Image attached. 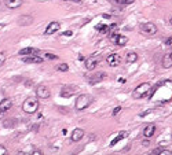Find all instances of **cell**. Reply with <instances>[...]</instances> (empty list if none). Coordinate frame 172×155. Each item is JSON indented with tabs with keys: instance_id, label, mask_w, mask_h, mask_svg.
I'll list each match as a JSON object with an SVG mask.
<instances>
[{
	"instance_id": "obj_1",
	"label": "cell",
	"mask_w": 172,
	"mask_h": 155,
	"mask_svg": "<svg viewBox=\"0 0 172 155\" xmlns=\"http://www.w3.org/2000/svg\"><path fill=\"white\" fill-rule=\"evenodd\" d=\"M22 110L26 114H35L39 110V97L37 96H29L22 103Z\"/></svg>"
},
{
	"instance_id": "obj_2",
	"label": "cell",
	"mask_w": 172,
	"mask_h": 155,
	"mask_svg": "<svg viewBox=\"0 0 172 155\" xmlns=\"http://www.w3.org/2000/svg\"><path fill=\"white\" fill-rule=\"evenodd\" d=\"M92 102H94V97L91 96V95L83 94V95H80V96L76 99V102H75V108L77 110V111H83V110H86V108L90 107Z\"/></svg>"
},
{
	"instance_id": "obj_3",
	"label": "cell",
	"mask_w": 172,
	"mask_h": 155,
	"mask_svg": "<svg viewBox=\"0 0 172 155\" xmlns=\"http://www.w3.org/2000/svg\"><path fill=\"white\" fill-rule=\"evenodd\" d=\"M150 83H142L139 84L138 87L134 89L132 92V97L134 99H142V97H145L146 95H149V92H150Z\"/></svg>"
},
{
	"instance_id": "obj_4",
	"label": "cell",
	"mask_w": 172,
	"mask_h": 155,
	"mask_svg": "<svg viewBox=\"0 0 172 155\" xmlns=\"http://www.w3.org/2000/svg\"><path fill=\"white\" fill-rule=\"evenodd\" d=\"M140 30H142V33H145V34L153 36V34L157 33V26L154 25L153 22H143V23L140 25Z\"/></svg>"
},
{
	"instance_id": "obj_5",
	"label": "cell",
	"mask_w": 172,
	"mask_h": 155,
	"mask_svg": "<svg viewBox=\"0 0 172 155\" xmlns=\"http://www.w3.org/2000/svg\"><path fill=\"white\" fill-rule=\"evenodd\" d=\"M86 78H87V81H88L90 84H98V83H100V81H103V80L106 78V73L98 72V73H95V74L87 76Z\"/></svg>"
},
{
	"instance_id": "obj_6",
	"label": "cell",
	"mask_w": 172,
	"mask_h": 155,
	"mask_svg": "<svg viewBox=\"0 0 172 155\" xmlns=\"http://www.w3.org/2000/svg\"><path fill=\"white\" fill-rule=\"evenodd\" d=\"M110 41L116 45H125L128 43V37L127 36H121V34H117V33H113L110 36Z\"/></svg>"
},
{
	"instance_id": "obj_7",
	"label": "cell",
	"mask_w": 172,
	"mask_h": 155,
	"mask_svg": "<svg viewBox=\"0 0 172 155\" xmlns=\"http://www.w3.org/2000/svg\"><path fill=\"white\" fill-rule=\"evenodd\" d=\"M77 92V87L76 85H63L61 89V96L62 97H70Z\"/></svg>"
},
{
	"instance_id": "obj_8",
	"label": "cell",
	"mask_w": 172,
	"mask_h": 155,
	"mask_svg": "<svg viewBox=\"0 0 172 155\" xmlns=\"http://www.w3.org/2000/svg\"><path fill=\"white\" fill-rule=\"evenodd\" d=\"M36 96L39 97V99H48V97L51 96V92L46 85H39V87L36 88Z\"/></svg>"
},
{
	"instance_id": "obj_9",
	"label": "cell",
	"mask_w": 172,
	"mask_h": 155,
	"mask_svg": "<svg viewBox=\"0 0 172 155\" xmlns=\"http://www.w3.org/2000/svg\"><path fill=\"white\" fill-rule=\"evenodd\" d=\"M98 63H99V58H98V56H95V55L88 56V58L86 59V69L91 72V70L95 69V66H98Z\"/></svg>"
},
{
	"instance_id": "obj_10",
	"label": "cell",
	"mask_w": 172,
	"mask_h": 155,
	"mask_svg": "<svg viewBox=\"0 0 172 155\" xmlns=\"http://www.w3.org/2000/svg\"><path fill=\"white\" fill-rule=\"evenodd\" d=\"M106 63H108L109 66H111V67H114V66H117L118 63H120V55L118 54H110L106 56Z\"/></svg>"
},
{
	"instance_id": "obj_11",
	"label": "cell",
	"mask_w": 172,
	"mask_h": 155,
	"mask_svg": "<svg viewBox=\"0 0 172 155\" xmlns=\"http://www.w3.org/2000/svg\"><path fill=\"white\" fill-rule=\"evenodd\" d=\"M83 137H84V129H81V128H76V129L72 132V136H70V139H72V141L77 143V141L81 140Z\"/></svg>"
},
{
	"instance_id": "obj_12",
	"label": "cell",
	"mask_w": 172,
	"mask_h": 155,
	"mask_svg": "<svg viewBox=\"0 0 172 155\" xmlns=\"http://www.w3.org/2000/svg\"><path fill=\"white\" fill-rule=\"evenodd\" d=\"M59 28H61V23L57 21L51 22V23H48V26L46 28V34H52V33H55L57 30H59Z\"/></svg>"
},
{
	"instance_id": "obj_13",
	"label": "cell",
	"mask_w": 172,
	"mask_h": 155,
	"mask_svg": "<svg viewBox=\"0 0 172 155\" xmlns=\"http://www.w3.org/2000/svg\"><path fill=\"white\" fill-rule=\"evenodd\" d=\"M22 61L25 63H41L44 61V58H41L40 55H29V56H25Z\"/></svg>"
},
{
	"instance_id": "obj_14",
	"label": "cell",
	"mask_w": 172,
	"mask_h": 155,
	"mask_svg": "<svg viewBox=\"0 0 172 155\" xmlns=\"http://www.w3.org/2000/svg\"><path fill=\"white\" fill-rule=\"evenodd\" d=\"M18 25L19 26H28V25H30L33 22V17L32 15H22V17H19L18 18Z\"/></svg>"
},
{
	"instance_id": "obj_15",
	"label": "cell",
	"mask_w": 172,
	"mask_h": 155,
	"mask_svg": "<svg viewBox=\"0 0 172 155\" xmlns=\"http://www.w3.org/2000/svg\"><path fill=\"white\" fill-rule=\"evenodd\" d=\"M22 3H24V0H4V4H6V7L11 8V10L21 7Z\"/></svg>"
},
{
	"instance_id": "obj_16",
	"label": "cell",
	"mask_w": 172,
	"mask_h": 155,
	"mask_svg": "<svg viewBox=\"0 0 172 155\" xmlns=\"http://www.w3.org/2000/svg\"><path fill=\"white\" fill-rule=\"evenodd\" d=\"M154 133H156V125H154V124H150V125H147L146 128L143 129V136L147 137V139L153 137Z\"/></svg>"
},
{
	"instance_id": "obj_17",
	"label": "cell",
	"mask_w": 172,
	"mask_h": 155,
	"mask_svg": "<svg viewBox=\"0 0 172 155\" xmlns=\"http://www.w3.org/2000/svg\"><path fill=\"white\" fill-rule=\"evenodd\" d=\"M11 106H13V102H11V99H3V100L0 102V113L8 111V110L11 108Z\"/></svg>"
},
{
	"instance_id": "obj_18",
	"label": "cell",
	"mask_w": 172,
	"mask_h": 155,
	"mask_svg": "<svg viewBox=\"0 0 172 155\" xmlns=\"http://www.w3.org/2000/svg\"><path fill=\"white\" fill-rule=\"evenodd\" d=\"M19 55H40V51L33 47H26L19 51Z\"/></svg>"
},
{
	"instance_id": "obj_19",
	"label": "cell",
	"mask_w": 172,
	"mask_h": 155,
	"mask_svg": "<svg viewBox=\"0 0 172 155\" xmlns=\"http://www.w3.org/2000/svg\"><path fill=\"white\" fill-rule=\"evenodd\" d=\"M162 67L164 69H169L172 67V52H167L162 58Z\"/></svg>"
},
{
	"instance_id": "obj_20",
	"label": "cell",
	"mask_w": 172,
	"mask_h": 155,
	"mask_svg": "<svg viewBox=\"0 0 172 155\" xmlns=\"http://www.w3.org/2000/svg\"><path fill=\"white\" fill-rule=\"evenodd\" d=\"M138 54L136 52H128V54L125 55V62L127 63H135L136 61H138Z\"/></svg>"
},
{
	"instance_id": "obj_21",
	"label": "cell",
	"mask_w": 172,
	"mask_h": 155,
	"mask_svg": "<svg viewBox=\"0 0 172 155\" xmlns=\"http://www.w3.org/2000/svg\"><path fill=\"white\" fill-rule=\"evenodd\" d=\"M127 136H128V132H125V130H123L121 133L118 135V136H117V137H116L114 140L111 141V143H110V145H111V147H113V145H116V144H117V141L123 140V139H125V137H127Z\"/></svg>"
},
{
	"instance_id": "obj_22",
	"label": "cell",
	"mask_w": 172,
	"mask_h": 155,
	"mask_svg": "<svg viewBox=\"0 0 172 155\" xmlns=\"http://www.w3.org/2000/svg\"><path fill=\"white\" fill-rule=\"evenodd\" d=\"M17 125V119L11 118V119H6L3 122V126L4 128H14V126Z\"/></svg>"
},
{
	"instance_id": "obj_23",
	"label": "cell",
	"mask_w": 172,
	"mask_h": 155,
	"mask_svg": "<svg viewBox=\"0 0 172 155\" xmlns=\"http://www.w3.org/2000/svg\"><path fill=\"white\" fill-rule=\"evenodd\" d=\"M135 0H116L114 4H118V6H128V4H132Z\"/></svg>"
},
{
	"instance_id": "obj_24",
	"label": "cell",
	"mask_w": 172,
	"mask_h": 155,
	"mask_svg": "<svg viewBox=\"0 0 172 155\" xmlns=\"http://www.w3.org/2000/svg\"><path fill=\"white\" fill-rule=\"evenodd\" d=\"M57 70L58 72H68L69 70L68 63H59V65L57 66Z\"/></svg>"
},
{
	"instance_id": "obj_25",
	"label": "cell",
	"mask_w": 172,
	"mask_h": 155,
	"mask_svg": "<svg viewBox=\"0 0 172 155\" xmlns=\"http://www.w3.org/2000/svg\"><path fill=\"white\" fill-rule=\"evenodd\" d=\"M43 58L48 59V61H54V59H58V56H57V55H54V54H50V52H46V54L43 55Z\"/></svg>"
},
{
	"instance_id": "obj_26",
	"label": "cell",
	"mask_w": 172,
	"mask_h": 155,
	"mask_svg": "<svg viewBox=\"0 0 172 155\" xmlns=\"http://www.w3.org/2000/svg\"><path fill=\"white\" fill-rule=\"evenodd\" d=\"M108 28L109 26H106V25H98L97 30H99L100 33H108Z\"/></svg>"
},
{
	"instance_id": "obj_27",
	"label": "cell",
	"mask_w": 172,
	"mask_h": 155,
	"mask_svg": "<svg viewBox=\"0 0 172 155\" xmlns=\"http://www.w3.org/2000/svg\"><path fill=\"white\" fill-rule=\"evenodd\" d=\"M6 58H7V54L6 52H0V67L4 65V62H6Z\"/></svg>"
},
{
	"instance_id": "obj_28",
	"label": "cell",
	"mask_w": 172,
	"mask_h": 155,
	"mask_svg": "<svg viewBox=\"0 0 172 155\" xmlns=\"http://www.w3.org/2000/svg\"><path fill=\"white\" fill-rule=\"evenodd\" d=\"M3 154H7V148L3 147V145H0V155H3Z\"/></svg>"
},
{
	"instance_id": "obj_29",
	"label": "cell",
	"mask_w": 172,
	"mask_h": 155,
	"mask_svg": "<svg viewBox=\"0 0 172 155\" xmlns=\"http://www.w3.org/2000/svg\"><path fill=\"white\" fill-rule=\"evenodd\" d=\"M121 111V107H120V106H117V107L114 108V110H113V116H116V114H118V113Z\"/></svg>"
},
{
	"instance_id": "obj_30",
	"label": "cell",
	"mask_w": 172,
	"mask_h": 155,
	"mask_svg": "<svg viewBox=\"0 0 172 155\" xmlns=\"http://www.w3.org/2000/svg\"><path fill=\"white\" fill-rule=\"evenodd\" d=\"M162 148H164V147H157V148H154V150H153V154H160Z\"/></svg>"
},
{
	"instance_id": "obj_31",
	"label": "cell",
	"mask_w": 172,
	"mask_h": 155,
	"mask_svg": "<svg viewBox=\"0 0 172 155\" xmlns=\"http://www.w3.org/2000/svg\"><path fill=\"white\" fill-rule=\"evenodd\" d=\"M149 143H150V141H149V139H147V137H146V139H145L143 141H142V144H143L145 147H147V145H149Z\"/></svg>"
},
{
	"instance_id": "obj_32",
	"label": "cell",
	"mask_w": 172,
	"mask_h": 155,
	"mask_svg": "<svg viewBox=\"0 0 172 155\" xmlns=\"http://www.w3.org/2000/svg\"><path fill=\"white\" fill-rule=\"evenodd\" d=\"M149 113H151L150 110H147V111H143V113H140L139 116H140V117H145V116H147V114H149Z\"/></svg>"
},
{
	"instance_id": "obj_33",
	"label": "cell",
	"mask_w": 172,
	"mask_h": 155,
	"mask_svg": "<svg viewBox=\"0 0 172 155\" xmlns=\"http://www.w3.org/2000/svg\"><path fill=\"white\" fill-rule=\"evenodd\" d=\"M63 34H65V36H72V30H66Z\"/></svg>"
},
{
	"instance_id": "obj_34",
	"label": "cell",
	"mask_w": 172,
	"mask_h": 155,
	"mask_svg": "<svg viewBox=\"0 0 172 155\" xmlns=\"http://www.w3.org/2000/svg\"><path fill=\"white\" fill-rule=\"evenodd\" d=\"M40 154H43V152L39 151V150H35V151H33V155H40Z\"/></svg>"
},
{
	"instance_id": "obj_35",
	"label": "cell",
	"mask_w": 172,
	"mask_h": 155,
	"mask_svg": "<svg viewBox=\"0 0 172 155\" xmlns=\"http://www.w3.org/2000/svg\"><path fill=\"white\" fill-rule=\"evenodd\" d=\"M109 1H110V3H113V4L116 3V0H109Z\"/></svg>"
},
{
	"instance_id": "obj_36",
	"label": "cell",
	"mask_w": 172,
	"mask_h": 155,
	"mask_svg": "<svg viewBox=\"0 0 172 155\" xmlns=\"http://www.w3.org/2000/svg\"><path fill=\"white\" fill-rule=\"evenodd\" d=\"M169 23H171V25H172V17H171V19H169Z\"/></svg>"
}]
</instances>
